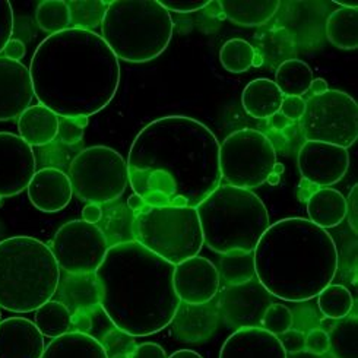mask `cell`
<instances>
[{"label": "cell", "mask_w": 358, "mask_h": 358, "mask_svg": "<svg viewBox=\"0 0 358 358\" xmlns=\"http://www.w3.org/2000/svg\"><path fill=\"white\" fill-rule=\"evenodd\" d=\"M127 170L130 187L148 206L196 208L221 185L220 142L198 120L161 117L136 135Z\"/></svg>", "instance_id": "cell-1"}, {"label": "cell", "mask_w": 358, "mask_h": 358, "mask_svg": "<svg viewBox=\"0 0 358 358\" xmlns=\"http://www.w3.org/2000/svg\"><path fill=\"white\" fill-rule=\"evenodd\" d=\"M29 75L36 99L57 117H90L115 99L120 63L101 36L71 27L40 43Z\"/></svg>", "instance_id": "cell-2"}, {"label": "cell", "mask_w": 358, "mask_h": 358, "mask_svg": "<svg viewBox=\"0 0 358 358\" xmlns=\"http://www.w3.org/2000/svg\"><path fill=\"white\" fill-rule=\"evenodd\" d=\"M173 273L174 265L135 240L113 244L94 273L99 304L119 332L154 335L169 327L182 303Z\"/></svg>", "instance_id": "cell-3"}, {"label": "cell", "mask_w": 358, "mask_h": 358, "mask_svg": "<svg viewBox=\"0 0 358 358\" xmlns=\"http://www.w3.org/2000/svg\"><path fill=\"white\" fill-rule=\"evenodd\" d=\"M256 280L272 297L308 301L331 285L339 266L328 230L307 218H285L269 225L253 252Z\"/></svg>", "instance_id": "cell-4"}, {"label": "cell", "mask_w": 358, "mask_h": 358, "mask_svg": "<svg viewBox=\"0 0 358 358\" xmlns=\"http://www.w3.org/2000/svg\"><path fill=\"white\" fill-rule=\"evenodd\" d=\"M59 284L60 268L47 244L28 236L0 241V307L36 312L53 299Z\"/></svg>", "instance_id": "cell-5"}, {"label": "cell", "mask_w": 358, "mask_h": 358, "mask_svg": "<svg viewBox=\"0 0 358 358\" xmlns=\"http://www.w3.org/2000/svg\"><path fill=\"white\" fill-rule=\"evenodd\" d=\"M203 243L215 253H253L269 229V213L248 189L220 185L196 206Z\"/></svg>", "instance_id": "cell-6"}, {"label": "cell", "mask_w": 358, "mask_h": 358, "mask_svg": "<svg viewBox=\"0 0 358 358\" xmlns=\"http://www.w3.org/2000/svg\"><path fill=\"white\" fill-rule=\"evenodd\" d=\"M174 24L158 0H113L101 22L103 40L120 60L151 62L167 50Z\"/></svg>", "instance_id": "cell-7"}, {"label": "cell", "mask_w": 358, "mask_h": 358, "mask_svg": "<svg viewBox=\"0 0 358 358\" xmlns=\"http://www.w3.org/2000/svg\"><path fill=\"white\" fill-rule=\"evenodd\" d=\"M134 240L171 265L198 256L203 234L196 208L148 206L135 215Z\"/></svg>", "instance_id": "cell-8"}, {"label": "cell", "mask_w": 358, "mask_h": 358, "mask_svg": "<svg viewBox=\"0 0 358 358\" xmlns=\"http://www.w3.org/2000/svg\"><path fill=\"white\" fill-rule=\"evenodd\" d=\"M69 178L80 201L108 203L119 199L129 185L127 161L108 146H91L72 159Z\"/></svg>", "instance_id": "cell-9"}, {"label": "cell", "mask_w": 358, "mask_h": 358, "mask_svg": "<svg viewBox=\"0 0 358 358\" xmlns=\"http://www.w3.org/2000/svg\"><path fill=\"white\" fill-rule=\"evenodd\" d=\"M275 166V146L259 130H236L220 145L221 178L233 187L250 190L262 186L271 178Z\"/></svg>", "instance_id": "cell-10"}, {"label": "cell", "mask_w": 358, "mask_h": 358, "mask_svg": "<svg viewBox=\"0 0 358 358\" xmlns=\"http://www.w3.org/2000/svg\"><path fill=\"white\" fill-rule=\"evenodd\" d=\"M300 124L307 142L348 150L358 138V104L347 92L329 90L306 101Z\"/></svg>", "instance_id": "cell-11"}, {"label": "cell", "mask_w": 358, "mask_h": 358, "mask_svg": "<svg viewBox=\"0 0 358 358\" xmlns=\"http://www.w3.org/2000/svg\"><path fill=\"white\" fill-rule=\"evenodd\" d=\"M104 231L94 224L75 220L62 225L52 241V252L68 275H94L108 250Z\"/></svg>", "instance_id": "cell-12"}, {"label": "cell", "mask_w": 358, "mask_h": 358, "mask_svg": "<svg viewBox=\"0 0 358 358\" xmlns=\"http://www.w3.org/2000/svg\"><path fill=\"white\" fill-rule=\"evenodd\" d=\"M37 173L31 146L18 135L0 132V198L24 192Z\"/></svg>", "instance_id": "cell-13"}, {"label": "cell", "mask_w": 358, "mask_h": 358, "mask_svg": "<svg viewBox=\"0 0 358 358\" xmlns=\"http://www.w3.org/2000/svg\"><path fill=\"white\" fill-rule=\"evenodd\" d=\"M297 166L306 182L329 187L343 180L347 174L350 154L341 146L306 141L299 151Z\"/></svg>", "instance_id": "cell-14"}, {"label": "cell", "mask_w": 358, "mask_h": 358, "mask_svg": "<svg viewBox=\"0 0 358 358\" xmlns=\"http://www.w3.org/2000/svg\"><path fill=\"white\" fill-rule=\"evenodd\" d=\"M220 273L209 259L190 257L174 266L173 285L176 294L186 304H208L220 291Z\"/></svg>", "instance_id": "cell-15"}, {"label": "cell", "mask_w": 358, "mask_h": 358, "mask_svg": "<svg viewBox=\"0 0 358 358\" xmlns=\"http://www.w3.org/2000/svg\"><path fill=\"white\" fill-rule=\"evenodd\" d=\"M272 296L255 278L253 281L230 287L224 292L220 310L229 327L257 328L272 304Z\"/></svg>", "instance_id": "cell-16"}, {"label": "cell", "mask_w": 358, "mask_h": 358, "mask_svg": "<svg viewBox=\"0 0 358 358\" xmlns=\"http://www.w3.org/2000/svg\"><path fill=\"white\" fill-rule=\"evenodd\" d=\"M34 100L29 68L0 57V122L20 117Z\"/></svg>", "instance_id": "cell-17"}, {"label": "cell", "mask_w": 358, "mask_h": 358, "mask_svg": "<svg viewBox=\"0 0 358 358\" xmlns=\"http://www.w3.org/2000/svg\"><path fill=\"white\" fill-rule=\"evenodd\" d=\"M27 190L31 203L47 214L64 209L73 196L69 176L57 169H43L37 171Z\"/></svg>", "instance_id": "cell-18"}, {"label": "cell", "mask_w": 358, "mask_h": 358, "mask_svg": "<svg viewBox=\"0 0 358 358\" xmlns=\"http://www.w3.org/2000/svg\"><path fill=\"white\" fill-rule=\"evenodd\" d=\"M44 336L34 322L9 317L0 322V358H41Z\"/></svg>", "instance_id": "cell-19"}, {"label": "cell", "mask_w": 358, "mask_h": 358, "mask_svg": "<svg viewBox=\"0 0 358 358\" xmlns=\"http://www.w3.org/2000/svg\"><path fill=\"white\" fill-rule=\"evenodd\" d=\"M220 358H288L278 336L257 328H240L227 338Z\"/></svg>", "instance_id": "cell-20"}, {"label": "cell", "mask_w": 358, "mask_h": 358, "mask_svg": "<svg viewBox=\"0 0 358 358\" xmlns=\"http://www.w3.org/2000/svg\"><path fill=\"white\" fill-rule=\"evenodd\" d=\"M173 332L183 343H203L217 331L218 312L208 304L180 303L173 317Z\"/></svg>", "instance_id": "cell-21"}, {"label": "cell", "mask_w": 358, "mask_h": 358, "mask_svg": "<svg viewBox=\"0 0 358 358\" xmlns=\"http://www.w3.org/2000/svg\"><path fill=\"white\" fill-rule=\"evenodd\" d=\"M20 136L31 146H45L57 138L59 117L52 110L37 104L18 117Z\"/></svg>", "instance_id": "cell-22"}, {"label": "cell", "mask_w": 358, "mask_h": 358, "mask_svg": "<svg viewBox=\"0 0 358 358\" xmlns=\"http://www.w3.org/2000/svg\"><path fill=\"white\" fill-rule=\"evenodd\" d=\"M307 214V220H310L320 229H334L347 218V199L343 193L335 189L322 187L308 198Z\"/></svg>", "instance_id": "cell-23"}, {"label": "cell", "mask_w": 358, "mask_h": 358, "mask_svg": "<svg viewBox=\"0 0 358 358\" xmlns=\"http://www.w3.org/2000/svg\"><path fill=\"white\" fill-rule=\"evenodd\" d=\"M284 95L271 79L252 80L241 94V104L248 115L255 119H269L281 108Z\"/></svg>", "instance_id": "cell-24"}, {"label": "cell", "mask_w": 358, "mask_h": 358, "mask_svg": "<svg viewBox=\"0 0 358 358\" xmlns=\"http://www.w3.org/2000/svg\"><path fill=\"white\" fill-rule=\"evenodd\" d=\"M41 358H108V354L92 335L73 331L52 339Z\"/></svg>", "instance_id": "cell-25"}, {"label": "cell", "mask_w": 358, "mask_h": 358, "mask_svg": "<svg viewBox=\"0 0 358 358\" xmlns=\"http://www.w3.org/2000/svg\"><path fill=\"white\" fill-rule=\"evenodd\" d=\"M224 15L241 27H260L269 22L278 10L280 0H220Z\"/></svg>", "instance_id": "cell-26"}, {"label": "cell", "mask_w": 358, "mask_h": 358, "mask_svg": "<svg viewBox=\"0 0 358 358\" xmlns=\"http://www.w3.org/2000/svg\"><path fill=\"white\" fill-rule=\"evenodd\" d=\"M313 79V71L306 62L289 59L276 69L273 83L284 96H301L310 90Z\"/></svg>", "instance_id": "cell-27"}, {"label": "cell", "mask_w": 358, "mask_h": 358, "mask_svg": "<svg viewBox=\"0 0 358 358\" xmlns=\"http://www.w3.org/2000/svg\"><path fill=\"white\" fill-rule=\"evenodd\" d=\"M327 37L338 48L355 50L358 47V9H336L327 21Z\"/></svg>", "instance_id": "cell-28"}, {"label": "cell", "mask_w": 358, "mask_h": 358, "mask_svg": "<svg viewBox=\"0 0 358 358\" xmlns=\"http://www.w3.org/2000/svg\"><path fill=\"white\" fill-rule=\"evenodd\" d=\"M62 303L64 306L75 307L78 310L99 304V288L94 275H69V278L60 287Z\"/></svg>", "instance_id": "cell-29"}, {"label": "cell", "mask_w": 358, "mask_h": 358, "mask_svg": "<svg viewBox=\"0 0 358 358\" xmlns=\"http://www.w3.org/2000/svg\"><path fill=\"white\" fill-rule=\"evenodd\" d=\"M34 323L44 338H59L69 332L72 327L71 308L62 301H47L36 310Z\"/></svg>", "instance_id": "cell-30"}, {"label": "cell", "mask_w": 358, "mask_h": 358, "mask_svg": "<svg viewBox=\"0 0 358 358\" xmlns=\"http://www.w3.org/2000/svg\"><path fill=\"white\" fill-rule=\"evenodd\" d=\"M217 269L220 278L229 287L248 284L256 278L253 253L233 252L221 255Z\"/></svg>", "instance_id": "cell-31"}, {"label": "cell", "mask_w": 358, "mask_h": 358, "mask_svg": "<svg viewBox=\"0 0 358 358\" xmlns=\"http://www.w3.org/2000/svg\"><path fill=\"white\" fill-rule=\"evenodd\" d=\"M334 358H358V319L347 316L328 332Z\"/></svg>", "instance_id": "cell-32"}, {"label": "cell", "mask_w": 358, "mask_h": 358, "mask_svg": "<svg viewBox=\"0 0 358 358\" xmlns=\"http://www.w3.org/2000/svg\"><path fill=\"white\" fill-rule=\"evenodd\" d=\"M36 21L41 31L53 36L71 28V12L64 0H44L36 9Z\"/></svg>", "instance_id": "cell-33"}, {"label": "cell", "mask_w": 358, "mask_h": 358, "mask_svg": "<svg viewBox=\"0 0 358 358\" xmlns=\"http://www.w3.org/2000/svg\"><path fill=\"white\" fill-rule=\"evenodd\" d=\"M320 312L332 320H341L350 316L354 308V297L344 285H328L317 296Z\"/></svg>", "instance_id": "cell-34"}, {"label": "cell", "mask_w": 358, "mask_h": 358, "mask_svg": "<svg viewBox=\"0 0 358 358\" xmlns=\"http://www.w3.org/2000/svg\"><path fill=\"white\" fill-rule=\"evenodd\" d=\"M256 52L250 43L241 38H231L220 50V62L225 71L243 73L253 66Z\"/></svg>", "instance_id": "cell-35"}, {"label": "cell", "mask_w": 358, "mask_h": 358, "mask_svg": "<svg viewBox=\"0 0 358 358\" xmlns=\"http://www.w3.org/2000/svg\"><path fill=\"white\" fill-rule=\"evenodd\" d=\"M110 2L103 0H71L68 2L72 28L94 31L101 25Z\"/></svg>", "instance_id": "cell-36"}, {"label": "cell", "mask_w": 358, "mask_h": 358, "mask_svg": "<svg viewBox=\"0 0 358 358\" xmlns=\"http://www.w3.org/2000/svg\"><path fill=\"white\" fill-rule=\"evenodd\" d=\"M292 323H294V316L289 308L278 303H272L260 322V328L275 336H280L292 329Z\"/></svg>", "instance_id": "cell-37"}, {"label": "cell", "mask_w": 358, "mask_h": 358, "mask_svg": "<svg viewBox=\"0 0 358 358\" xmlns=\"http://www.w3.org/2000/svg\"><path fill=\"white\" fill-rule=\"evenodd\" d=\"M88 126V117H59L57 136L64 145H75L84 138V130Z\"/></svg>", "instance_id": "cell-38"}, {"label": "cell", "mask_w": 358, "mask_h": 358, "mask_svg": "<svg viewBox=\"0 0 358 358\" xmlns=\"http://www.w3.org/2000/svg\"><path fill=\"white\" fill-rule=\"evenodd\" d=\"M13 9L9 0H0V53L10 41L13 34Z\"/></svg>", "instance_id": "cell-39"}, {"label": "cell", "mask_w": 358, "mask_h": 358, "mask_svg": "<svg viewBox=\"0 0 358 358\" xmlns=\"http://www.w3.org/2000/svg\"><path fill=\"white\" fill-rule=\"evenodd\" d=\"M304 351L315 357L324 355L329 352V335L323 329H312L306 335Z\"/></svg>", "instance_id": "cell-40"}, {"label": "cell", "mask_w": 358, "mask_h": 358, "mask_svg": "<svg viewBox=\"0 0 358 358\" xmlns=\"http://www.w3.org/2000/svg\"><path fill=\"white\" fill-rule=\"evenodd\" d=\"M158 2L169 12L173 10L178 13L196 12L210 5V0H158Z\"/></svg>", "instance_id": "cell-41"}, {"label": "cell", "mask_w": 358, "mask_h": 358, "mask_svg": "<svg viewBox=\"0 0 358 358\" xmlns=\"http://www.w3.org/2000/svg\"><path fill=\"white\" fill-rule=\"evenodd\" d=\"M280 343L284 348V351L291 355H296L304 351L306 347V335L301 331H296V329H289L285 334L278 336Z\"/></svg>", "instance_id": "cell-42"}, {"label": "cell", "mask_w": 358, "mask_h": 358, "mask_svg": "<svg viewBox=\"0 0 358 358\" xmlns=\"http://www.w3.org/2000/svg\"><path fill=\"white\" fill-rule=\"evenodd\" d=\"M306 110V101L301 96H284L280 113L289 122H297L303 117Z\"/></svg>", "instance_id": "cell-43"}, {"label": "cell", "mask_w": 358, "mask_h": 358, "mask_svg": "<svg viewBox=\"0 0 358 358\" xmlns=\"http://www.w3.org/2000/svg\"><path fill=\"white\" fill-rule=\"evenodd\" d=\"M129 358H169L166 350L154 343H145L136 345L134 351L130 352Z\"/></svg>", "instance_id": "cell-44"}, {"label": "cell", "mask_w": 358, "mask_h": 358, "mask_svg": "<svg viewBox=\"0 0 358 358\" xmlns=\"http://www.w3.org/2000/svg\"><path fill=\"white\" fill-rule=\"evenodd\" d=\"M347 218L354 233L358 231V185L351 189L347 199Z\"/></svg>", "instance_id": "cell-45"}, {"label": "cell", "mask_w": 358, "mask_h": 358, "mask_svg": "<svg viewBox=\"0 0 358 358\" xmlns=\"http://www.w3.org/2000/svg\"><path fill=\"white\" fill-rule=\"evenodd\" d=\"M9 60L13 62H20L22 57H25L27 55V47L21 40H16V38H10V41L5 45L3 52H2Z\"/></svg>", "instance_id": "cell-46"}, {"label": "cell", "mask_w": 358, "mask_h": 358, "mask_svg": "<svg viewBox=\"0 0 358 358\" xmlns=\"http://www.w3.org/2000/svg\"><path fill=\"white\" fill-rule=\"evenodd\" d=\"M103 218V209L99 203H88L83 209V221L96 225Z\"/></svg>", "instance_id": "cell-47"}, {"label": "cell", "mask_w": 358, "mask_h": 358, "mask_svg": "<svg viewBox=\"0 0 358 358\" xmlns=\"http://www.w3.org/2000/svg\"><path fill=\"white\" fill-rule=\"evenodd\" d=\"M127 206L136 215V214L141 213V210H143L146 208V202L143 201L142 196H139V194L134 193V194H130L129 199H127Z\"/></svg>", "instance_id": "cell-48"}, {"label": "cell", "mask_w": 358, "mask_h": 358, "mask_svg": "<svg viewBox=\"0 0 358 358\" xmlns=\"http://www.w3.org/2000/svg\"><path fill=\"white\" fill-rule=\"evenodd\" d=\"M269 123H271V126H272L275 130H278V132H282V130H285V129L288 127L289 120H288L287 117H284V116L281 115V113L278 111V113H275L273 116L269 117Z\"/></svg>", "instance_id": "cell-49"}, {"label": "cell", "mask_w": 358, "mask_h": 358, "mask_svg": "<svg viewBox=\"0 0 358 358\" xmlns=\"http://www.w3.org/2000/svg\"><path fill=\"white\" fill-rule=\"evenodd\" d=\"M310 90L313 91V96H320V95L327 94L329 91V87H328L327 80L322 79V78H316V79H313Z\"/></svg>", "instance_id": "cell-50"}, {"label": "cell", "mask_w": 358, "mask_h": 358, "mask_svg": "<svg viewBox=\"0 0 358 358\" xmlns=\"http://www.w3.org/2000/svg\"><path fill=\"white\" fill-rule=\"evenodd\" d=\"M169 358H203V357L199 355L196 351L180 350V351H176L174 354H171Z\"/></svg>", "instance_id": "cell-51"}, {"label": "cell", "mask_w": 358, "mask_h": 358, "mask_svg": "<svg viewBox=\"0 0 358 358\" xmlns=\"http://www.w3.org/2000/svg\"><path fill=\"white\" fill-rule=\"evenodd\" d=\"M335 3L345 8V9H357V6H358L357 0H335Z\"/></svg>", "instance_id": "cell-52"}, {"label": "cell", "mask_w": 358, "mask_h": 358, "mask_svg": "<svg viewBox=\"0 0 358 358\" xmlns=\"http://www.w3.org/2000/svg\"><path fill=\"white\" fill-rule=\"evenodd\" d=\"M0 322H2V307H0Z\"/></svg>", "instance_id": "cell-53"}, {"label": "cell", "mask_w": 358, "mask_h": 358, "mask_svg": "<svg viewBox=\"0 0 358 358\" xmlns=\"http://www.w3.org/2000/svg\"><path fill=\"white\" fill-rule=\"evenodd\" d=\"M0 199H2V198H0Z\"/></svg>", "instance_id": "cell-54"}]
</instances>
